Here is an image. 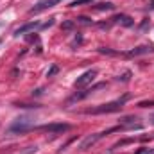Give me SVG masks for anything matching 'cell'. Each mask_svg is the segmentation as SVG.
<instances>
[{
	"label": "cell",
	"instance_id": "6da1fadb",
	"mask_svg": "<svg viewBox=\"0 0 154 154\" xmlns=\"http://www.w3.org/2000/svg\"><path fill=\"white\" fill-rule=\"evenodd\" d=\"M125 99H127V97H124L122 100H116V102L102 104V106H99V108L88 109L86 113H93V115H99V113H115V111H120V108H122V104H124V100H125Z\"/></svg>",
	"mask_w": 154,
	"mask_h": 154
},
{
	"label": "cell",
	"instance_id": "7a4b0ae2",
	"mask_svg": "<svg viewBox=\"0 0 154 154\" xmlns=\"http://www.w3.org/2000/svg\"><path fill=\"white\" fill-rule=\"evenodd\" d=\"M32 127V120L29 116H22V118H16L14 124L11 125V131L13 133H25Z\"/></svg>",
	"mask_w": 154,
	"mask_h": 154
},
{
	"label": "cell",
	"instance_id": "3957f363",
	"mask_svg": "<svg viewBox=\"0 0 154 154\" xmlns=\"http://www.w3.org/2000/svg\"><path fill=\"white\" fill-rule=\"evenodd\" d=\"M111 131H113V129H108V131H102V133H95V134H90V136H86V138H84V142L81 143V149H82V151L90 149L91 145H95V143H97V142H99L102 136H106V134H108V133H111Z\"/></svg>",
	"mask_w": 154,
	"mask_h": 154
},
{
	"label": "cell",
	"instance_id": "277c9868",
	"mask_svg": "<svg viewBox=\"0 0 154 154\" xmlns=\"http://www.w3.org/2000/svg\"><path fill=\"white\" fill-rule=\"evenodd\" d=\"M61 0H38V4L29 11L31 14H36V13H41V11H45V9H50V7H54L56 4H59Z\"/></svg>",
	"mask_w": 154,
	"mask_h": 154
},
{
	"label": "cell",
	"instance_id": "5b68a950",
	"mask_svg": "<svg viewBox=\"0 0 154 154\" xmlns=\"http://www.w3.org/2000/svg\"><path fill=\"white\" fill-rule=\"evenodd\" d=\"M95 75H97V70H88V72H84V74L75 81V88H84V86H88V84L95 79Z\"/></svg>",
	"mask_w": 154,
	"mask_h": 154
},
{
	"label": "cell",
	"instance_id": "8992f818",
	"mask_svg": "<svg viewBox=\"0 0 154 154\" xmlns=\"http://www.w3.org/2000/svg\"><path fill=\"white\" fill-rule=\"evenodd\" d=\"M68 129H70L68 124H47L41 127V131H47V133H65Z\"/></svg>",
	"mask_w": 154,
	"mask_h": 154
},
{
	"label": "cell",
	"instance_id": "52a82bcc",
	"mask_svg": "<svg viewBox=\"0 0 154 154\" xmlns=\"http://www.w3.org/2000/svg\"><path fill=\"white\" fill-rule=\"evenodd\" d=\"M38 27H39V23H38V22H29V23H25V25L18 27V29L14 31V36H20V34L31 32V31H34V29H38Z\"/></svg>",
	"mask_w": 154,
	"mask_h": 154
},
{
	"label": "cell",
	"instance_id": "ba28073f",
	"mask_svg": "<svg viewBox=\"0 0 154 154\" xmlns=\"http://www.w3.org/2000/svg\"><path fill=\"white\" fill-rule=\"evenodd\" d=\"M113 22L118 23V25H122V27H131L134 23V20L131 16H127V14H116L115 18H113Z\"/></svg>",
	"mask_w": 154,
	"mask_h": 154
},
{
	"label": "cell",
	"instance_id": "9c48e42d",
	"mask_svg": "<svg viewBox=\"0 0 154 154\" xmlns=\"http://www.w3.org/2000/svg\"><path fill=\"white\" fill-rule=\"evenodd\" d=\"M152 47H136L133 48L131 52H127V56H142V54H147V52H152Z\"/></svg>",
	"mask_w": 154,
	"mask_h": 154
},
{
	"label": "cell",
	"instance_id": "30bf717a",
	"mask_svg": "<svg viewBox=\"0 0 154 154\" xmlns=\"http://www.w3.org/2000/svg\"><path fill=\"white\" fill-rule=\"evenodd\" d=\"M95 9H97V11H113V9H115V5H113L111 2H104V4H99Z\"/></svg>",
	"mask_w": 154,
	"mask_h": 154
},
{
	"label": "cell",
	"instance_id": "8fae6325",
	"mask_svg": "<svg viewBox=\"0 0 154 154\" xmlns=\"http://www.w3.org/2000/svg\"><path fill=\"white\" fill-rule=\"evenodd\" d=\"M74 25H75V22H74V20H66V22H63L61 29H63V31H70V29H74Z\"/></svg>",
	"mask_w": 154,
	"mask_h": 154
},
{
	"label": "cell",
	"instance_id": "7c38bea8",
	"mask_svg": "<svg viewBox=\"0 0 154 154\" xmlns=\"http://www.w3.org/2000/svg\"><path fill=\"white\" fill-rule=\"evenodd\" d=\"M93 0H74L70 4V7H77V5H84V4H91Z\"/></svg>",
	"mask_w": 154,
	"mask_h": 154
},
{
	"label": "cell",
	"instance_id": "4fadbf2b",
	"mask_svg": "<svg viewBox=\"0 0 154 154\" xmlns=\"http://www.w3.org/2000/svg\"><path fill=\"white\" fill-rule=\"evenodd\" d=\"M129 79H131V72H129V70L124 72L122 75H118V81H122V82H129Z\"/></svg>",
	"mask_w": 154,
	"mask_h": 154
},
{
	"label": "cell",
	"instance_id": "5bb4252c",
	"mask_svg": "<svg viewBox=\"0 0 154 154\" xmlns=\"http://www.w3.org/2000/svg\"><path fill=\"white\" fill-rule=\"evenodd\" d=\"M99 52L100 54H108V56H115L116 54L115 50H111V48H99Z\"/></svg>",
	"mask_w": 154,
	"mask_h": 154
},
{
	"label": "cell",
	"instance_id": "9a60e30c",
	"mask_svg": "<svg viewBox=\"0 0 154 154\" xmlns=\"http://www.w3.org/2000/svg\"><path fill=\"white\" fill-rule=\"evenodd\" d=\"M57 72H59V68H57V66L54 65V66H52V68L48 70V74H47V77H54L56 74H57Z\"/></svg>",
	"mask_w": 154,
	"mask_h": 154
},
{
	"label": "cell",
	"instance_id": "2e32d148",
	"mask_svg": "<svg viewBox=\"0 0 154 154\" xmlns=\"http://www.w3.org/2000/svg\"><path fill=\"white\" fill-rule=\"evenodd\" d=\"M77 22H79V23H91V20H90V18H86V16H79V18H77Z\"/></svg>",
	"mask_w": 154,
	"mask_h": 154
},
{
	"label": "cell",
	"instance_id": "e0dca14e",
	"mask_svg": "<svg viewBox=\"0 0 154 154\" xmlns=\"http://www.w3.org/2000/svg\"><path fill=\"white\" fill-rule=\"evenodd\" d=\"M36 151H38V147L31 145V147H27V151H23V154H31V152H36Z\"/></svg>",
	"mask_w": 154,
	"mask_h": 154
},
{
	"label": "cell",
	"instance_id": "ac0fdd59",
	"mask_svg": "<svg viewBox=\"0 0 154 154\" xmlns=\"http://www.w3.org/2000/svg\"><path fill=\"white\" fill-rule=\"evenodd\" d=\"M52 25H54V18H52V20H48L47 23H43V25H39V27H41V29H48V27H52Z\"/></svg>",
	"mask_w": 154,
	"mask_h": 154
},
{
	"label": "cell",
	"instance_id": "d6986e66",
	"mask_svg": "<svg viewBox=\"0 0 154 154\" xmlns=\"http://www.w3.org/2000/svg\"><path fill=\"white\" fill-rule=\"evenodd\" d=\"M36 39H38V36H36L34 32H32L31 36H27V41H36Z\"/></svg>",
	"mask_w": 154,
	"mask_h": 154
},
{
	"label": "cell",
	"instance_id": "ffe728a7",
	"mask_svg": "<svg viewBox=\"0 0 154 154\" xmlns=\"http://www.w3.org/2000/svg\"><path fill=\"white\" fill-rule=\"evenodd\" d=\"M151 7H152V9H154V2H152V4H151Z\"/></svg>",
	"mask_w": 154,
	"mask_h": 154
},
{
	"label": "cell",
	"instance_id": "44dd1931",
	"mask_svg": "<svg viewBox=\"0 0 154 154\" xmlns=\"http://www.w3.org/2000/svg\"><path fill=\"white\" fill-rule=\"evenodd\" d=\"M149 154H154V151H152V152H149Z\"/></svg>",
	"mask_w": 154,
	"mask_h": 154
},
{
	"label": "cell",
	"instance_id": "7402d4cb",
	"mask_svg": "<svg viewBox=\"0 0 154 154\" xmlns=\"http://www.w3.org/2000/svg\"><path fill=\"white\" fill-rule=\"evenodd\" d=\"M152 124H154V118H152Z\"/></svg>",
	"mask_w": 154,
	"mask_h": 154
}]
</instances>
